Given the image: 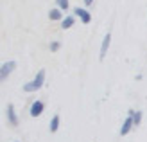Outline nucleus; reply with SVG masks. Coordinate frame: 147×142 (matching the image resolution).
I'll use <instances>...</instances> for the list:
<instances>
[{"label":"nucleus","instance_id":"obj_1","mask_svg":"<svg viewBox=\"0 0 147 142\" xmlns=\"http://www.w3.org/2000/svg\"><path fill=\"white\" fill-rule=\"evenodd\" d=\"M45 70H38L36 72V76L31 79V81H27V83H24V86H22V90L27 92V94H32V92H38L40 88L45 85Z\"/></svg>","mask_w":147,"mask_h":142},{"label":"nucleus","instance_id":"obj_2","mask_svg":"<svg viewBox=\"0 0 147 142\" xmlns=\"http://www.w3.org/2000/svg\"><path fill=\"white\" fill-rule=\"evenodd\" d=\"M16 70V61H13V59H9V61H4L2 65H0V81H7V77L11 76V74Z\"/></svg>","mask_w":147,"mask_h":142},{"label":"nucleus","instance_id":"obj_3","mask_svg":"<svg viewBox=\"0 0 147 142\" xmlns=\"http://www.w3.org/2000/svg\"><path fill=\"white\" fill-rule=\"evenodd\" d=\"M43 111H45V103H43L41 99H36V101H32V104L29 106V115L31 117H40V115H43Z\"/></svg>","mask_w":147,"mask_h":142},{"label":"nucleus","instance_id":"obj_4","mask_svg":"<svg viewBox=\"0 0 147 142\" xmlns=\"http://www.w3.org/2000/svg\"><path fill=\"white\" fill-rule=\"evenodd\" d=\"M74 14H76L77 16V20H81L83 22V24H90L92 22V13L88 11V7H76V9H74Z\"/></svg>","mask_w":147,"mask_h":142},{"label":"nucleus","instance_id":"obj_5","mask_svg":"<svg viewBox=\"0 0 147 142\" xmlns=\"http://www.w3.org/2000/svg\"><path fill=\"white\" fill-rule=\"evenodd\" d=\"M5 117H7V122H9L11 126H14V128L20 124L16 110H14V104H7V106H5Z\"/></svg>","mask_w":147,"mask_h":142},{"label":"nucleus","instance_id":"obj_6","mask_svg":"<svg viewBox=\"0 0 147 142\" xmlns=\"http://www.w3.org/2000/svg\"><path fill=\"white\" fill-rule=\"evenodd\" d=\"M109 45H111V34H104V38H102V41H100V50H99V58H100V61L106 58V54H108V50H109Z\"/></svg>","mask_w":147,"mask_h":142},{"label":"nucleus","instance_id":"obj_7","mask_svg":"<svg viewBox=\"0 0 147 142\" xmlns=\"http://www.w3.org/2000/svg\"><path fill=\"white\" fill-rule=\"evenodd\" d=\"M135 128V122H133V117H131L129 113H127V117L124 119V122H122V126H120V135L122 137H126V135H129V131Z\"/></svg>","mask_w":147,"mask_h":142},{"label":"nucleus","instance_id":"obj_8","mask_svg":"<svg viewBox=\"0 0 147 142\" xmlns=\"http://www.w3.org/2000/svg\"><path fill=\"white\" fill-rule=\"evenodd\" d=\"M76 20H77L76 14H67V16L61 20V29H72L76 25Z\"/></svg>","mask_w":147,"mask_h":142},{"label":"nucleus","instance_id":"obj_9","mask_svg":"<svg viewBox=\"0 0 147 142\" xmlns=\"http://www.w3.org/2000/svg\"><path fill=\"white\" fill-rule=\"evenodd\" d=\"M65 16H63V11L59 9V7H52V9L49 11V20L52 22H61Z\"/></svg>","mask_w":147,"mask_h":142},{"label":"nucleus","instance_id":"obj_10","mask_svg":"<svg viewBox=\"0 0 147 142\" xmlns=\"http://www.w3.org/2000/svg\"><path fill=\"white\" fill-rule=\"evenodd\" d=\"M59 124H61V119H59V115H52V119H50V122H49V131L50 133H56L57 130H59Z\"/></svg>","mask_w":147,"mask_h":142},{"label":"nucleus","instance_id":"obj_11","mask_svg":"<svg viewBox=\"0 0 147 142\" xmlns=\"http://www.w3.org/2000/svg\"><path fill=\"white\" fill-rule=\"evenodd\" d=\"M129 115L133 117V122H135V126H140V124H142L144 111H140V110H129Z\"/></svg>","mask_w":147,"mask_h":142},{"label":"nucleus","instance_id":"obj_12","mask_svg":"<svg viewBox=\"0 0 147 142\" xmlns=\"http://www.w3.org/2000/svg\"><path fill=\"white\" fill-rule=\"evenodd\" d=\"M56 7H59L61 11H67L70 7V0H56Z\"/></svg>","mask_w":147,"mask_h":142},{"label":"nucleus","instance_id":"obj_13","mask_svg":"<svg viewBox=\"0 0 147 142\" xmlns=\"http://www.w3.org/2000/svg\"><path fill=\"white\" fill-rule=\"evenodd\" d=\"M59 49H61V41L54 40V41H50V43H49V50H50V52H57Z\"/></svg>","mask_w":147,"mask_h":142},{"label":"nucleus","instance_id":"obj_14","mask_svg":"<svg viewBox=\"0 0 147 142\" xmlns=\"http://www.w3.org/2000/svg\"><path fill=\"white\" fill-rule=\"evenodd\" d=\"M83 2H84V7H90V5L95 2V0H83Z\"/></svg>","mask_w":147,"mask_h":142},{"label":"nucleus","instance_id":"obj_15","mask_svg":"<svg viewBox=\"0 0 147 142\" xmlns=\"http://www.w3.org/2000/svg\"><path fill=\"white\" fill-rule=\"evenodd\" d=\"M14 142H20V140H14Z\"/></svg>","mask_w":147,"mask_h":142}]
</instances>
